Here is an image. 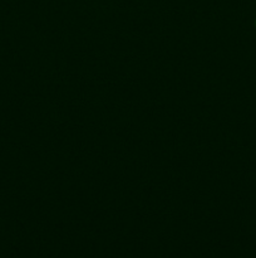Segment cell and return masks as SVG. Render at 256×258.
Segmentation results:
<instances>
[{
    "instance_id": "1",
    "label": "cell",
    "mask_w": 256,
    "mask_h": 258,
    "mask_svg": "<svg viewBox=\"0 0 256 258\" xmlns=\"http://www.w3.org/2000/svg\"><path fill=\"white\" fill-rule=\"evenodd\" d=\"M255 26H256V22H255Z\"/></svg>"
}]
</instances>
